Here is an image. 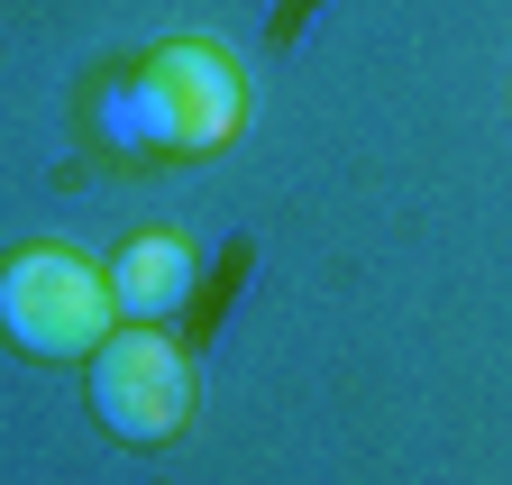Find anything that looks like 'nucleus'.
<instances>
[{
    "label": "nucleus",
    "mask_w": 512,
    "mask_h": 485,
    "mask_svg": "<svg viewBox=\"0 0 512 485\" xmlns=\"http://www.w3.org/2000/svg\"><path fill=\"white\" fill-rule=\"evenodd\" d=\"M128 92H138V129L147 147H174V156H211L238 138V119H247V74H238V55L202 46V37H183V46H156L138 74H128Z\"/></svg>",
    "instance_id": "2"
},
{
    "label": "nucleus",
    "mask_w": 512,
    "mask_h": 485,
    "mask_svg": "<svg viewBox=\"0 0 512 485\" xmlns=\"http://www.w3.org/2000/svg\"><path fill=\"white\" fill-rule=\"evenodd\" d=\"M192 275H202L192 238H174V229L128 238V248L110 257V302H119V321H174L192 302Z\"/></svg>",
    "instance_id": "4"
},
{
    "label": "nucleus",
    "mask_w": 512,
    "mask_h": 485,
    "mask_svg": "<svg viewBox=\"0 0 512 485\" xmlns=\"http://www.w3.org/2000/svg\"><path fill=\"white\" fill-rule=\"evenodd\" d=\"M92 412L128 449H165L183 421H192V357L156 330V321H128L92 348Z\"/></svg>",
    "instance_id": "3"
},
{
    "label": "nucleus",
    "mask_w": 512,
    "mask_h": 485,
    "mask_svg": "<svg viewBox=\"0 0 512 485\" xmlns=\"http://www.w3.org/2000/svg\"><path fill=\"white\" fill-rule=\"evenodd\" d=\"M0 330L28 357H92L119 330L110 266H83L74 248H19L0 266Z\"/></svg>",
    "instance_id": "1"
}]
</instances>
